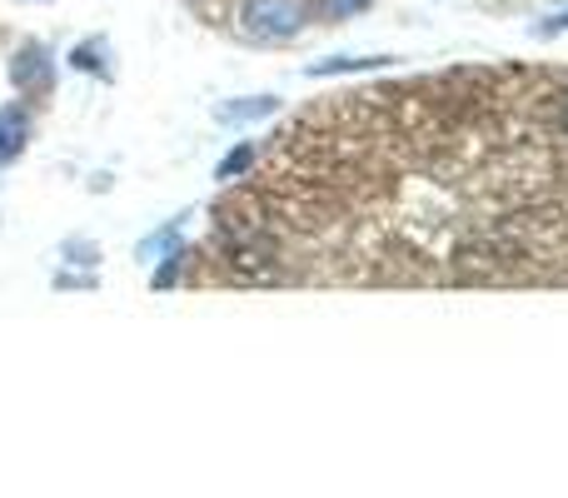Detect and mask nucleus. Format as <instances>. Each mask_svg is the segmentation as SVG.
<instances>
[{"label": "nucleus", "mask_w": 568, "mask_h": 498, "mask_svg": "<svg viewBox=\"0 0 568 498\" xmlns=\"http://www.w3.org/2000/svg\"><path fill=\"white\" fill-rule=\"evenodd\" d=\"M310 20V0H250L245 6V26L260 40H284Z\"/></svg>", "instance_id": "nucleus-1"}, {"label": "nucleus", "mask_w": 568, "mask_h": 498, "mask_svg": "<svg viewBox=\"0 0 568 498\" xmlns=\"http://www.w3.org/2000/svg\"><path fill=\"white\" fill-rule=\"evenodd\" d=\"M10 75H16L20 90H36V95H45V90H50V55L40 45H26L16 55V65H10Z\"/></svg>", "instance_id": "nucleus-2"}, {"label": "nucleus", "mask_w": 568, "mask_h": 498, "mask_svg": "<svg viewBox=\"0 0 568 498\" xmlns=\"http://www.w3.org/2000/svg\"><path fill=\"white\" fill-rule=\"evenodd\" d=\"M26 140H30V115L20 105H6L0 110V165H10L26 150Z\"/></svg>", "instance_id": "nucleus-3"}, {"label": "nucleus", "mask_w": 568, "mask_h": 498, "mask_svg": "<svg viewBox=\"0 0 568 498\" xmlns=\"http://www.w3.org/2000/svg\"><path fill=\"white\" fill-rule=\"evenodd\" d=\"M255 165H260V140H250V145L230 150V160L220 165V180H225V185H235V180L245 175V170H255Z\"/></svg>", "instance_id": "nucleus-4"}, {"label": "nucleus", "mask_w": 568, "mask_h": 498, "mask_svg": "<svg viewBox=\"0 0 568 498\" xmlns=\"http://www.w3.org/2000/svg\"><path fill=\"white\" fill-rule=\"evenodd\" d=\"M270 110H275V100H240V105H220L215 115L220 120H260V115H270Z\"/></svg>", "instance_id": "nucleus-5"}, {"label": "nucleus", "mask_w": 568, "mask_h": 498, "mask_svg": "<svg viewBox=\"0 0 568 498\" xmlns=\"http://www.w3.org/2000/svg\"><path fill=\"white\" fill-rule=\"evenodd\" d=\"M105 55H110V45H105V40H85V45H80L70 60H75L80 70H105Z\"/></svg>", "instance_id": "nucleus-6"}, {"label": "nucleus", "mask_w": 568, "mask_h": 498, "mask_svg": "<svg viewBox=\"0 0 568 498\" xmlns=\"http://www.w3.org/2000/svg\"><path fill=\"white\" fill-rule=\"evenodd\" d=\"M364 6H369V0H324L329 16H354V10H364Z\"/></svg>", "instance_id": "nucleus-7"}, {"label": "nucleus", "mask_w": 568, "mask_h": 498, "mask_svg": "<svg viewBox=\"0 0 568 498\" xmlns=\"http://www.w3.org/2000/svg\"><path fill=\"white\" fill-rule=\"evenodd\" d=\"M559 120H564V130H568V85L559 90Z\"/></svg>", "instance_id": "nucleus-8"}, {"label": "nucleus", "mask_w": 568, "mask_h": 498, "mask_svg": "<svg viewBox=\"0 0 568 498\" xmlns=\"http://www.w3.org/2000/svg\"><path fill=\"white\" fill-rule=\"evenodd\" d=\"M544 30H568V16H559V20H549V26Z\"/></svg>", "instance_id": "nucleus-9"}]
</instances>
